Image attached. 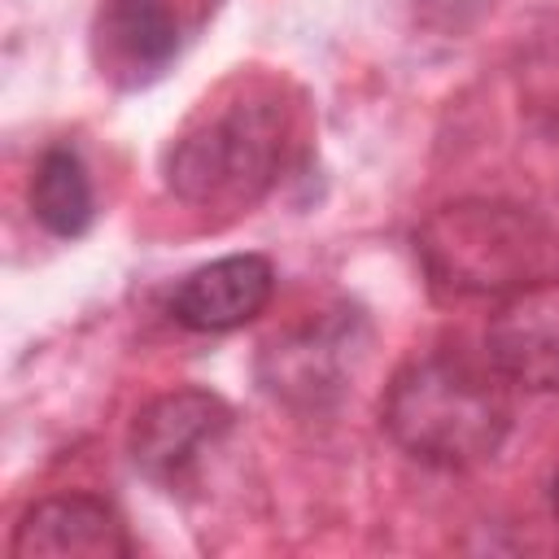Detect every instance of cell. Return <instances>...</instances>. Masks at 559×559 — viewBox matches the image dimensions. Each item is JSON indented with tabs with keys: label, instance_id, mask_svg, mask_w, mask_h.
Segmentation results:
<instances>
[{
	"label": "cell",
	"instance_id": "6da1fadb",
	"mask_svg": "<svg viewBox=\"0 0 559 559\" xmlns=\"http://www.w3.org/2000/svg\"><path fill=\"white\" fill-rule=\"evenodd\" d=\"M415 258L441 301L507 297L550 275L555 236L511 201H450L415 227Z\"/></svg>",
	"mask_w": 559,
	"mask_h": 559
},
{
	"label": "cell",
	"instance_id": "7a4b0ae2",
	"mask_svg": "<svg viewBox=\"0 0 559 559\" xmlns=\"http://www.w3.org/2000/svg\"><path fill=\"white\" fill-rule=\"evenodd\" d=\"M380 424L411 459L467 472L502 450L511 432V411L480 371L459 358L432 354L406 362L389 380Z\"/></svg>",
	"mask_w": 559,
	"mask_h": 559
},
{
	"label": "cell",
	"instance_id": "3957f363",
	"mask_svg": "<svg viewBox=\"0 0 559 559\" xmlns=\"http://www.w3.org/2000/svg\"><path fill=\"white\" fill-rule=\"evenodd\" d=\"M288 109L275 96H240L183 131L166 157V183L188 205L253 201L280 170Z\"/></svg>",
	"mask_w": 559,
	"mask_h": 559
},
{
	"label": "cell",
	"instance_id": "277c9868",
	"mask_svg": "<svg viewBox=\"0 0 559 559\" xmlns=\"http://www.w3.org/2000/svg\"><path fill=\"white\" fill-rule=\"evenodd\" d=\"M231 428V406L210 389H170L144 402L127 432V454L140 476L157 485L183 480L210 445Z\"/></svg>",
	"mask_w": 559,
	"mask_h": 559
},
{
	"label": "cell",
	"instance_id": "5b68a950",
	"mask_svg": "<svg viewBox=\"0 0 559 559\" xmlns=\"http://www.w3.org/2000/svg\"><path fill=\"white\" fill-rule=\"evenodd\" d=\"M485 354L520 389H559V275H542L498 301L485 323Z\"/></svg>",
	"mask_w": 559,
	"mask_h": 559
},
{
	"label": "cell",
	"instance_id": "8992f818",
	"mask_svg": "<svg viewBox=\"0 0 559 559\" xmlns=\"http://www.w3.org/2000/svg\"><path fill=\"white\" fill-rule=\"evenodd\" d=\"M13 559H122L131 537L96 493H48L22 511L9 537Z\"/></svg>",
	"mask_w": 559,
	"mask_h": 559
},
{
	"label": "cell",
	"instance_id": "52a82bcc",
	"mask_svg": "<svg viewBox=\"0 0 559 559\" xmlns=\"http://www.w3.org/2000/svg\"><path fill=\"white\" fill-rule=\"evenodd\" d=\"M275 293V266L262 253H227L179 280L170 319L188 332H236L253 323Z\"/></svg>",
	"mask_w": 559,
	"mask_h": 559
},
{
	"label": "cell",
	"instance_id": "ba28073f",
	"mask_svg": "<svg viewBox=\"0 0 559 559\" xmlns=\"http://www.w3.org/2000/svg\"><path fill=\"white\" fill-rule=\"evenodd\" d=\"M345 349H349V323H310L293 336H280L262 354V384L301 406H319L332 397L345 380Z\"/></svg>",
	"mask_w": 559,
	"mask_h": 559
},
{
	"label": "cell",
	"instance_id": "9c48e42d",
	"mask_svg": "<svg viewBox=\"0 0 559 559\" xmlns=\"http://www.w3.org/2000/svg\"><path fill=\"white\" fill-rule=\"evenodd\" d=\"M96 44L105 61L135 79L157 74L179 52V22L170 0H105L96 13Z\"/></svg>",
	"mask_w": 559,
	"mask_h": 559
},
{
	"label": "cell",
	"instance_id": "30bf717a",
	"mask_svg": "<svg viewBox=\"0 0 559 559\" xmlns=\"http://www.w3.org/2000/svg\"><path fill=\"white\" fill-rule=\"evenodd\" d=\"M31 214L39 218L44 231H52L61 240H74L92 227L96 197H92L87 166L74 148H66V144L44 148V157L35 162V175H31Z\"/></svg>",
	"mask_w": 559,
	"mask_h": 559
},
{
	"label": "cell",
	"instance_id": "8fae6325",
	"mask_svg": "<svg viewBox=\"0 0 559 559\" xmlns=\"http://www.w3.org/2000/svg\"><path fill=\"white\" fill-rule=\"evenodd\" d=\"M489 9H493V0H415V17L441 35L472 31Z\"/></svg>",
	"mask_w": 559,
	"mask_h": 559
},
{
	"label": "cell",
	"instance_id": "7c38bea8",
	"mask_svg": "<svg viewBox=\"0 0 559 559\" xmlns=\"http://www.w3.org/2000/svg\"><path fill=\"white\" fill-rule=\"evenodd\" d=\"M550 507H555V515H559V472H555V485H550Z\"/></svg>",
	"mask_w": 559,
	"mask_h": 559
}]
</instances>
